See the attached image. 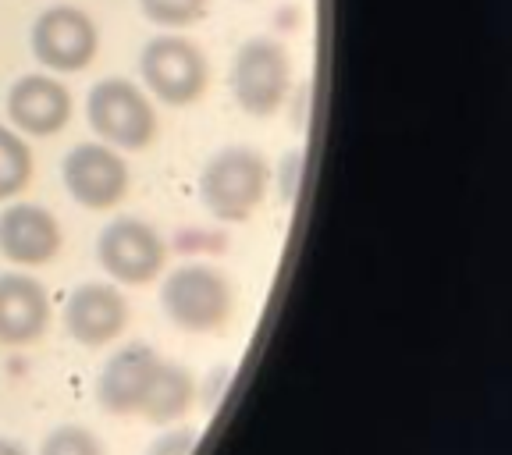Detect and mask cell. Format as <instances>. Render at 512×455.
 Wrapping results in <instances>:
<instances>
[{
    "mask_svg": "<svg viewBox=\"0 0 512 455\" xmlns=\"http://www.w3.org/2000/svg\"><path fill=\"white\" fill-rule=\"evenodd\" d=\"M271 168L253 146H221L200 171V200L217 221H246L267 200Z\"/></svg>",
    "mask_w": 512,
    "mask_h": 455,
    "instance_id": "6da1fadb",
    "label": "cell"
},
{
    "mask_svg": "<svg viewBox=\"0 0 512 455\" xmlns=\"http://www.w3.org/2000/svg\"><path fill=\"white\" fill-rule=\"evenodd\" d=\"M160 306H164V317L182 331L207 335V331L224 328L232 320L235 292L232 281L224 278L217 267L182 264L160 285Z\"/></svg>",
    "mask_w": 512,
    "mask_h": 455,
    "instance_id": "7a4b0ae2",
    "label": "cell"
},
{
    "mask_svg": "<svg viewBox=\"0 0 512 455\" xmlns=\"http://www.w3.org/2000/svg\"><path fill=\"white\" fill-rule=\"evenodd\" d=\"M86 118L100 143L114 150H146L157 136V114L146 93L128 79H104L89 89Z\"/></svg>",
    "mask_w": 512,
    "mask_h": 455,
    "instance_id": "3957f363",
    "label": "cell"
},
{
    "mask_svg": "<svg viewBox=\"0 0 512 455\" xmlns=\"http://www.w3.org/2000/svg\"><path fill=\"white\" fill-rule=\"evenodd\" d=\"M143 86L171 107H189L207 93V57L185 36H153L139 54Z\"/></svg>",
    "mask_w": 512,
    "mask_h": 455,
    "instance_id": "277c9868",
    "label": "cell"
},
{
    "mask_svg": "<svg viewBox=\"0 0 512 455\" xmlns=\"http://www.w3.org/2000/svg\"><path fill=\"white\" fill-rule=\"evenodd\" d=\"M288 89H292V61L278 40L256 36L242 43L232 64V93L235 104L249 118H271L285 107Z\"/></svg>",
    "mask_w": 512,
    "mask_h": 455,
    "instance_id": "5b68a950",
    "label": "cell"
},
{
    "mask_svg": "<svg viewBox=\"0 0 512 455\" xmlns=\"http://www.w3.org/2000/svg\"><path fill=\"white\" fill-rule=\"evenodd\" d=\"M96 260L121 285H146L168 260V246L153 224L139 217H114L96 239Z\"/></svg>",
    "mask_w": 512,
    "mask_h": 455,
    "instance_id": "8992f818",
    "label": "cell"
},
{
    "mask_svg": "<svg viewBox=\"0 0 512 455\" xmlns=\"http://www.w3.org/2000/svg\"><path fill=\"white\" fill-rule=\"evenodd\" d=\"M96 47H100V32L93 18L72 4L47 8L32 25V57L50 72H82L96 57Z\"/></svg>",
    "mask_w": 512,
    "mask_h": 455,
    "instance_id": "52a82bcc",
    "label": "cell"
},
{
    "mask_svg": "<svg viewBox=\"0 0 512 455\" xmlns=\"http://www.w3.org/2000/svg\"><path fill=\"white\" fill-rule=\"evenodd\" d=\"M64 189L79 207L111 210L128 189V168L121 153L107 143H79L61 164Z\"/></svg>",
    "mask_w": 512,
    "mask_h": 455,
    "instance_id": "ba28073f",
    "label": "cell"
},
{
    "mask_svg": "<svg viewBox=\"0 0 512 455\" xmlns=\"http://www.w3.org/2000/svg\"><path fill=\"white\" fill-rule=\"evenodd\" d=\"M64 331L75 338L79 345H107L125 331L128 320V303L114 285L104 281H82L79 288H72V296L64 303Z\"/></svg>",
    "mask_w": 512,
    "mask_h": 455,
    "instance_id": "9c48e42d",
    "label": "cell"
},
{
    "mask_svg": "<svg viewBox=\"0 0 512 455\" xmlns=\"http://www.w3.org/2000/svg\"><path fill=\"white\" fill-rule=\"evenodd\" d=\"M61 224L40 203H11L0 214V253L18 267H43L61 253Z\"/></svg>",
    "mask_w": 512,
    "mask_h": 455,
    "instance_id": "30bf717a",
    "label": "cell"
},
{
    "mask_svg": "<svg viewBox=\"0 0 512 455\" xmlns=\"http://www.w3.org/2000/svg\"><path fill=\"white\" fill-rule=\"evenodd\" d=\"M157 367H160V356L150 345L136 342V345L118 349L111 360L104 363L100 377H96V399H100V406L114 416L139 413Z\"/></svg>",
    "mask_w": 512,
    "mask_h": 455,
    "instance_id": "8fae6325",
    "label": "cell"
},
{
    "mask_svg": "<svg viewBox=\"0 0 512 455\" xmlns=\"http://www.w3.org/2000/svg\"><path fill=\"white\" fill-rule=\"evenodd\" d=\"M8 118L22 136H54L72 118V93L50 75H22L8 93Z\"/></svg>",
    "mask_w": 512,
    "mask_h": 455,
    "instance_id": "7c38bea8",
    "label": "cell"
},
{
    "mask_svg": "<svg viewBox=\"0 0 512 455\" xmlns=\"http://www.w3.org/2000/svg\"><path fill=\"white\" fill-rule=\"evenodd\" d=\"M50 299L29 274H0V345H29L47 331Z\"/></svg>",
    "mask_w": 512,
    "mask_h": 455,
    "instance_id": "4fadbf2b",
    "label": "cell"
},
{
    "mask_svg": "<svg viewBox=\"0 0 512 455\" xmlns=\"http://www.w3.org/2000/svg\"><path fill=\"white\" fill-rule=\"evenodd\" d=\"M192 399H196V381L182 363H164L160 360L157 374L150 381V392H146L139 416H146L150 424H175L189 413Z\"/></svg>",
    "mask_w": 512,
    "mask_h": 455,
    "instance_id": "5bb4252c",
    "label": "cell"
},
{
    "mask_svg": "<svg viewBox=\"0 0 512 455\" xmlns=\"http://www.w3.org/2000/svg\"><path fill=\"white\" fill-rule=\"evenodd\" d=\"M32 182V150L22 132L0 125V200H15Z\"/></svg>",
    "mask_w": 512,
    "mask_h": 455,
    "instance_id": "9a60e30c",
    "label": "cell"
},
{
    "mask_svg": "<svg viewBox=\"0 0 512 455\" xmlns=\"http://www.w3.org/2000/svg\"><path fill=\"white\" fill-rule=\"evenodd\" d=\"M139 11L160 29H185L207 15V0H139Z\"/></svg>",
    "mask_w": 512,
    "mask_h": 455,
    "instance_id": "2e32d148",
    "label": "cell"
},
{
    "mask_svg": "<svg viewBox=\"0 0 512 455\" xmlns=\"http://www.w3.org/2000/svg\"><path fill=\"white\" fill-rule=\"evenodd\" d=\"M40 455H104V448H100V441H96L86 427L64 424L47 434Z\"/></svg>",
    "mask_w": 512,
    "mask_h": 455,
    "instance_id": "e0dca14e",
    "label": "cell"
},
{
    "mask_svg": "<svg viewBox=\"0 0 512 455\" xmlns=\"http://www.w3.org/2000/svg\"><path fill=\"white\" fill-rule=\"evenodd\" d=\"M196 441H200V434L192 431V427H171L160 438H153L146 455H192L196 452Z\"/></svg>",
    "mask_w": 512,
    "mask_h": 455,
    "instance_id": "ac0fdd59",
    "label": "cell"
},
{
    "mask_svg": "<svg viewBox=\"0 0 512 455\" xmlns=\"http://www.w3.org/2000/svg\"><path fill=\"white\" fill-rule=\"evenodd\" d=\"M0 455H25V448L11 438H0Z\"/></svg>",
    "mask_w": 512,
    "mask_h": 455,
    "instance_id": "d6986e66",
    "label": "cell"
}]
</instances>
